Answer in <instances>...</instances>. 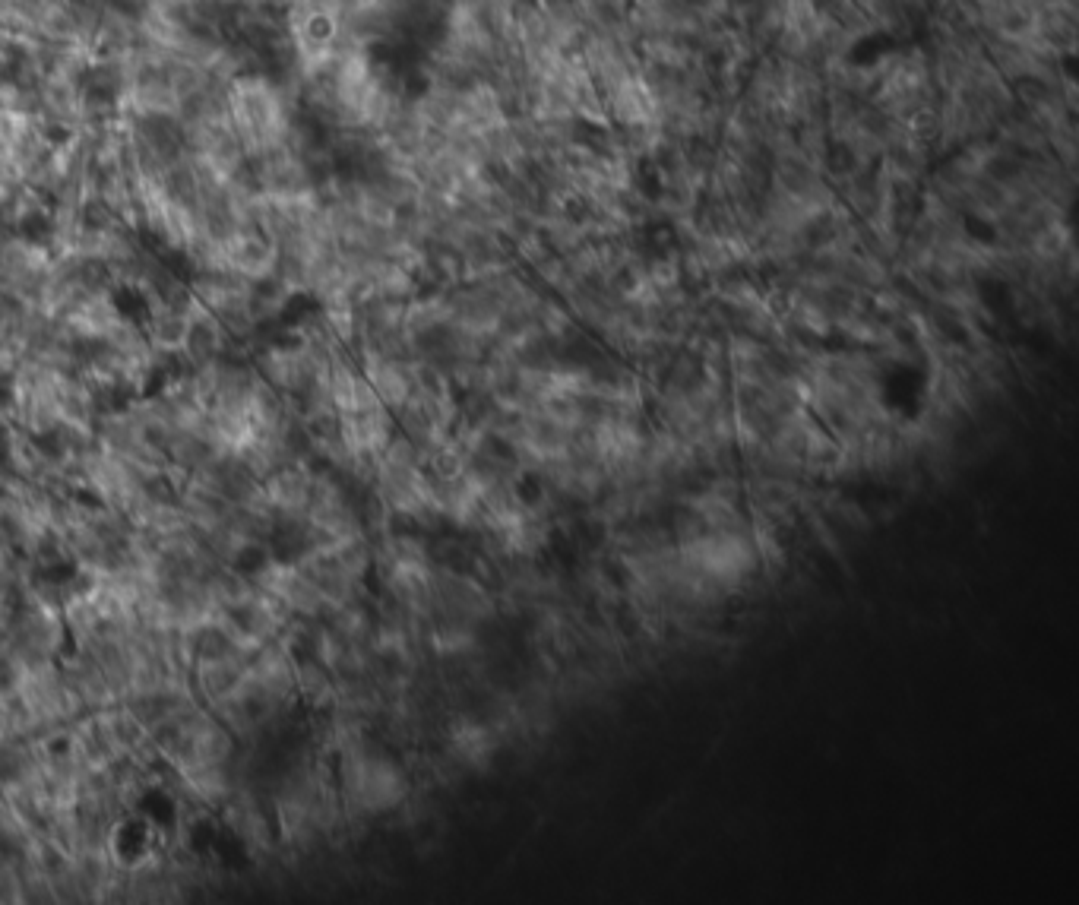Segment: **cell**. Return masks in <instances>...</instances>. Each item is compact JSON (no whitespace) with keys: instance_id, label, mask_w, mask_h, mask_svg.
I'll list each match as a JSON object with an SVG mask.
<instances>
[{"instance_id":"6da1fadb","label":"cell","mask_w":1079,"mask_h":905,"mask_svg":"<svg viewBox=\"0 0 1079 905\" xmlns=\"http://www.w3.org/2000/svg\"><path fill=\"white\" fill-rule=\"evenodd\" d=\"M342 798L345 807L355 814H383L393 811L396 804L406 801L409 795V779L399 769L396 760H390L380 750H371L361 738L345 744L342 750Z\"/></svg>"},{"instance_id":"7a4b0ae2","label":"cell","mask_w":1079,"mask_h":905,"mask_svg":"<svg viewBox=\"0 0 1079 905\" xmlns=\"http://www.w3.org/2000/svg\"><path fill=\"white\" fill-rule=\"evenodd\" d=\"M311 481L314 469L307 462H292V466H279L263 478V491L269 504L276 507L279 519H301L311 504Z\"/></svg>"},{"instance_id":"277c9868","label":"cell","mask_w":1079,"mask_h":905,"mask_svg":"<svg viewBox=\"0 0 1079 905\" xmlns=\"http://www.w3.org/2000/svg\"><path fill=\"white\" fill-rule=\"evenodd\" d=\"M491 747H494V744H491V735H488V731L481 728V725H475V722L456 725L453 735H450L453 757H456L459 763H466V766H481V763H485V760L491 757Z\"/></svg>"},{"instance_id":"3957f363","label":"cell","mask_w":1079,"mask_h":905,"mask_svg":"<svg viewBox=\"0 0 1079 905\" xmlns=\"http://www.w3.org/2000/svg\"><path fill=\"white\" fill-rule=\"evenodd\" d=\"M295 659V697H301L307 706L326 709L336 706V681L333 671L320 665L314 656H292Z\"/></svg>"}]
</instances>
